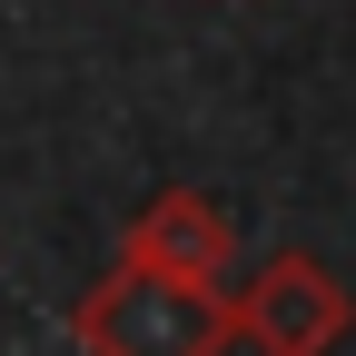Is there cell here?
<instances>
[{"mask_svg": "<svg viewBox=\"0 0 356 356\" xmlns=\"http://www.w3.org/2000/svg\"><path fill=\"white\" fill-rule=\"evenodd\" d=\"M228 307H238V337H248L257 356H337V337L356 327L346 277H337V267H317L307 248H277Z\"/></svg>", "mask_w": 356, "mask_h": 356, "instance_id": "2", "label": "cell"}, {"mask_svg": "<svg viewBox=\"0 0 356 356\" xmlns=\"http://www.w3.org/2000/svg\"><path fill=\"white\" fill-rule=\"evenodd\" d=\"M70 337L89 356H218L238 337V307L208 297V287H178V277H149V267H109L99 287L79 297Z\"/></svg>", "mask_w": 356, "mask_h": 356, "instance_id": "1", "label": "cell"}, {"mask_svg": "<svg viewBox=\"0 0 356 356\" xmlns=\"http://www.w3.org/2000/svg\"><path fill=\"white\" fill-rule=\"evenodd\" d=\"M119 257H129V267H149V277H178V287H208V297H228L238 228H228V208H218L208 188H159L139 218H129Z\"/></svg>", "mask_w": 356, "mask_h": 356, "instance_id": "3", "label": "cell"}]
</instances>
